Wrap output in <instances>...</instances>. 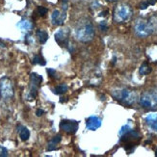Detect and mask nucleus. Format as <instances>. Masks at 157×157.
Instances as JSON below:
<instances>
[{"instance_id":"1","label":"nucleus","mask_w":157,"mask_h":157,"mask_svg":"<svg viewBox=\"0 0 157 157\" xmlns=\"http://www.w3.org/2000/svg\"><path fill=\"white\" fill-rule=\"evenodd\" d=\"M157 28V17H152L148 19L139 18L135 23L134 30L136 35L140 38H146L154 32Z\"/></svg>"},{"instance_id":"2","label":"nucleus","mask_w":157,"mask_h":157,"mask_svg":"<svg viewBox=\"0 0 157 157\" xmlns=\"http://www.w3.org/2000/svg\"><path fill=\"white\" fill-rule=\"evenodd\" d=\"M75 38L82 43H89L94 37V28L90 20L83 19L75 27Z\"/></svg>"},{"instance_id":"3","label":"nucleus","mask_w":157,"mask_h":157,"mask_svg":"<svg viewBox=\"0 0 157 157\" xmlns=\"http://www.w3.org/2000/svg\"><path fill=\"white\" fill-rule=\"evenodd\" d=\"M112 97L121 104L129 106L137 99V93L128 89H115L112 91Z\"/></svg>"},{"instance_id":"4","label":"nucleus","mask_w":157,"mask_h":157,"mask_svg":"<svg viewBox=\"0 0 157 157\" xmlns=\"http://www.w3.org/2000/svg\"><path fill=\"white\" fill-rule=\"evenodd\" d=\"M131 7L126 3H121L115 8L114 11V20L118 23H124L129 20L132 17Z\"/></svg>"},{"instance_id":"5","label":"nucleus","mask_w":157,"mask_h":157,"mask_svg":"<svg viewBox=\"0 0 157 157\" xmlns=\"http://www.w3.org/2000/svg\"><path fill=\"white\" fill-rule=\"evenodd\" d=\"M140 104L147 109H157V90L147 91L144 93L140 98Z\"/></svg>"},{"instance_id":"6","label":"nucleus","mask_w":157,"mask_h":157,"mask_svg":"<svg viewBox=\"0 0 157 157\" xmlns=\"http://www.w3.org/2000/svg\"><path fill=\"white\" fill-rule=\"evenodd\" d=\"M0 95L4 99H9L13 97V87L10 78L3 77L0 79Z\"/></svg>"},{"instance_id":"7","label":"nucleus","mask_w":157,"mask_h":157,"mask_svg":"<svg viewBox=\"0 0 157 157\" xmlns=\"http://www.w3.org/2000/svg\"><path fill=\"white\" fill-rule=\"evenodd\" d=\"M43 82V77L39 75V74L33 72L30 75V95L31 98L33 99L34 98L37 97L38 94V89L40 85V83Z\"/></svg>"},{"instance_id":"8","label":"nucleus","mask_w":157,"mask_h":157,"mask_svg":"<svg viewBox=\"0 0 157 157\" xmlns=\"http://www.w3.org/2000/svg\"><path fill=\"white\" fill-rule=\"evenodd\" d=\"M60 128L67 134H75L78 130V122L76 121L63 120L60 122Z\"/></svg>"},{"instance_id":"9","label":"nucleus","mask_w":157,"mask_h":157,"mask_svg":"<svg viewBox=\"0 0 157 157\" xmlns=\"http://www.w3.org/2000/svg\"><path fill=\"white\" fill-rule=\"evenodd\" d=\"M67 18V13L66 10L63 11H59V10H54L52 15H51V22L54 25H63L65 20Z\"/></svg>"},{"instance_id":"10","label":"nucleus","mask_w":157,"mask_h":157,"mask_svg":"<svg viewBox=\"0 0 157 157\" xmlns=\"http://www.w3.org/2000/svg\"><path fill=\"white\" fill-rule=\"evenodd\" d=\"M136 140H140V134L136 131H133V130H129L127 133L121 135V141L122 143H126L128 146H133L135 147V142Z\"/></svg>"},{"instance_id":"11","label":"nucleus","mask_w":157,"mask_h":157,"mask_svg":"<svg viewBox=\"0 0 157 157\" xmlns=\"http://www.w3.org/2000/svg\"><path fill=\"white\" fill-rule=\"evenodd\" d=\"M70 35V29L69 28H63L60 29L55 33V40L60 45H66L67 44V39Z\"/></svg>"},{"instance_id":"12","label":"nucleus","mask_w":157,"mask_h":157,"mask_svg":"<svg viewBox=\"0 0 157 157\" xmlns=\"http://www.w3.org/2000/svg\"><path fill=\"white\" fill-rule=\"evenodd\" d=\"M86 126L88 130H98V129L101 126V120L98 118L97 116H91L89 117L86 122Z\"/></svg>"},{"instance_id":"13","label":"nucleus","mask_w":157,"mask_h":157,"mask_svg":"<svg viewBox=\"0 0 157 157\" xmlns=\"http://www.w3.org/2000/svg\"><path fill=\"white\" fill-rule=\"evenodd\" d=\"M62 140V136L61 135H56L55 137H53L51 139V141L47 144V151H54V149L57 148V145L61 142Z\"/></svg>"},{"instance_id":"14","label":"nucleus","mask_w":157,"mask_h":157,"mask_svg":"<svg viewBox=\"0 0 157 157\" xmlns=\"http://www.w3.org/2000/svg\"><path fill=\"white\" fill-rule=\"evenodd\" d=\"M18 133H19L20 139H21L22 141H27L30 137V131L28 130V128H26L24 126H19Z\"/></svg>"},{"instance_id":"15","label":"nucleus","mask_w":157,"mask_h":157,"mask_svg":"<svg viewBox=\"0 0 157 157\" xmlns=\"http://www.w3.org/2000/svg\"><path fill=\"white\" fill-rule=\"evenodd\" d=\"M17 27H19L20 29H22L24 31H29L32 29V23L29 21V20H27V19H22V20H20V21L17 23Z\"/></svg>"},{"instance_id":"16","label":"nucleus","mask_w":157,"mask_h":157,"mask_svg":"<svg viewBox=\"0 0 157 157\" xmlns=\"http://www.w3.org/2000/svg\"><path fill=\"white\" fill-rule=\"evenodd\" d=\"M36 35H37V38L40 44H45L47 39H48V35H47V33L44 30H38Z\"/></svg>"},{"instance_id":"17","label":"nucleus","mask_w":157,"mask_h":157,"mask_svg":"<svg viewBox=\"0 0 157 157\" xmlns=\"http://www.w3.org/2000/svg\"><path fill=\"white\" fill-rule=\"evenodd\" d=\"M151 72V67L148 66V64L145 63L141 66V67L139 69V73L141 75H147V74H149Z\"/></svg>"},{"instance_id":"18","label":"nucleus","mask_w":157,"mask_h":157,"mask_svg":"<svg viewBox=\"0 0 157 157\" xmlns=\"http://www.w3.org/2000/svg\"><path fill=\"white\" fill-rule=\"evenodd\" d=\"M67 89H69V88H67V86L66 84H61V85L57 86L56 88H54L53 92H54V94H63L67 91Z\"/></svg>"},{"instance_id":"19","label":"nucleus","mask_w":157,"mask_h":157,"mask_svg":"<svg viewBox=\"0 0 157 157\" xmlns=\"http://www.w3.org/2000/svg\"><path fill=\"white\" fill-rule=\"evenodd\" d=\"M33 64H34V65L39 64V65L44 66V65L46 64V62H45V60H44V57H42L40 55H36L35 57L33 58Z\"/></svg>"},{"instance_id":"20","label":"nucleus","mask_w":157,"mask_h":157,"mask_svg":"<svg viewBox=\"0 0 157 157\" xmlns=\"http://www.w3.org/2000/svg\"><path fill=\"white\" fill-rule=\"evenodd\" d=\"M157 119V114H149L147 117L146 118V121L147 122V124H151Z\"/></svg>"},{"instance_id":"21","label":"nucleus","mask_w":157,"mask_h":157,"mask_svg":"<svg viewBox=\"0 0 157 157\" xmlns=\"http://www.w3.org/2000/svg\"><path fill=\"white\" fill-rule=\"evenodd\" d=\"M46 13H47L46 8H44V7H43V6H39L38 7V13L40 16H44Z\"/></svg>"},{"instance_id":"22","label":"nucleus","mask_w":157,"mask_h":157,"mask_svg":"<svg viewBox=\"0 0 157 157\" xmlns=\"http://www.w3.org/2000/svg\"><path fill=\"white\" fill-rule=\"evenodd\" d=\"M129 130H131V128H130V126H129V125H124V126H122L121 129L120 130V135H121H121H124V134L127 133Z\"/></svg>"},{"instance_id":"23","label":"nucleus","mask_w":157,"mask_h":157,"mask_svg":"<svg viewBox=\"0 0 157 157\" xmlns=\"http://www.w3.org/2000/svg\"><path fill=\"white\" fill-rule=\"evenodd\" d=\"M8 155V151L2 146H0V157H5Z\"/></svg>"},{"instance_id":"24","label":"nucleus","mask_w":157,"mask_h":157,"mask_svg":"<svg viewBox=\"0 0 157 157\" xmlns=\"http://www.w3.org/2000/svg\"><path fill=\"white\" fill-rule=\"evenodd\" d=\"M149 125H151V127L153 129V130H155L156 132H157V119L152 122V124H149Z\"/></svg>"},{"instance_id":"25","label":"nucleus","mask_w":157,"mask_h":157,"mask_svg":"<svg viewBox=\"0 0 157 157\" xmlns=\"http://www.w3.org/2000/svg\"><path fill=\"white\" fill-rule=\"evenodd\" d=\"M148 5H149V4H148V2H147V1H146V2H142V3L140 4V6H139V7H140V9H142V10H143V9H147Z\"/></svg>"},{"instance_id":"26","label":"nucleus","mask_w":157,"mask_h":157,"mask_svg":"<svg viewBox=\"0 0 157 157\" xmlns=\"http://www.w3.org/2000/svg\"><path fill=\"white\" fill-rule=\"evenodd\" d=\"M100 27H101V30H102V31H105V30L107 29V24H106V22H105V21H101Z\"/></svg>"},{"instance_id":"27","label":"nucleus","mask_w":157,"mask_h":157,"mask_svg":"<svg viewBox=\"0 0 157 157\" xmlns=\"http://www.w3.org/2000/svg\"><path fill=\"white\" fill-rule=\"evenodd\" d=\"M47 73H48L50 76H53V75H55L56 71H54L53 69H48V70H47Z\"/></svg>"},{"instance_id":"28","label":"nucleus","mask_w":157,"mask_h":157,"mask_svg":"<svg viewBox=\"0 0 157 157\" xmlns=\"http://www.w3.org/2000/svg\"><path fill=\"white\" fill-rule=\"evenodd\" d=\"M44 114V111L42 110V109H38L37 112H36V115L38 116V117H40V116H43Z\"/></svg>"},{"instance_id":"29","label":"nucleus","mask_w":157,"mask_h":157,"mask_svg":"<svg viewBox=\"0 0 157 157\" xmlns=\"http://www.w3.org/2000/svg\"><path fill=\"white\" fill-rule=\"evenodd\" d=\"M147 2L149 5H154L156 3V0H147Z\"/></svg>"},{"instance_id":"30","label":"nucleus","mask_w":157,"mask_h":157,"mask_svg":"<svg viewBox=\"0 0 157 157\" xmlns=\"http://www.w3.org/2000/svg\"><path fill=\"white\" fill-rule=\"evenodd\" d=\"M106 1H108V2H116V1H118V0H106Z\"/></svg>"}]
</instances>
